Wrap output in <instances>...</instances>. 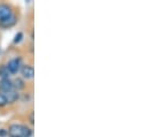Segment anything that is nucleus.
I'll use <instances>...</instances> for the list:
<instances>
[{
    "label": "nucleus",
    "mask_w": 148,
    "mask_h": 137,
    "mask_svg": "<svg viewBox=\"0 0 148 137\" xmlns=\"http://www.w3.org/2000/svg\"><path fill=\"white\" fill-rule=\"evenodd\" d=\"M8 134L12 137H30L32 131L25 126L22 125H12L9 127Z\"/></svg>",
    "instance_id": "1"
},
{
    "label": "nucleus",
    "mask_w": 148,
    "mask_h": 137,
    "mask_svg": "<svg viewBox=\"0 0 148 137\" xmlns=\"http://www.w3.org/2000/svg\"><path fill=\"white\" fill-rule=\"evenodd\" d=\"M12 10H10V7L5 5V3H1L0 5V22L8 19L9 16H12Z\"/></svg>",
    "instance_id": "2"
},
{
    "label": "nucleus",
    "mask_w": 148,
    "mask_h": 137,
    "mask_svg": "<svg viewBox=\"0 0 148 137\" xmlns=\"http://www.w3.org/2000/svg\"><path fill=\"white\" fill-rule=\"evenodd\" d=\"M20 66H21V59H13V60H10L8 62L6 68H7V70L9 73L14 74V73H16L20 69Z\"/></svg>",
    "instance_id": "3"
},
{
    "label": "nucleus",
    "mask_w": 148,
    "mask_h": 137,
    "mask_svg": "<svg viewBox=\"0 0 148 137\" xmlns=\"http://www.w3.org/2000/svg\"><path fill=\"white\" fill-rule=\"evenodd\" d=\"M13 83L8 78H2L0 81V90L5 93V92H8V91H13Z\"/></svg>",
    "instance_id": "4"
},
{
    "label": "nucleus",
    "mask_w": 148,
    "mask_h": 137,
    "mask_svg": "<svg viewBox=\"0 0 148 137\" xmlns=\"http://www.w3.org/2000/svg\"><path fill=\"white\" fill-rule=\"evenodd\" d=\"M2 95H3V97L6 98L7 104L14 103V102L17 100V98H18V93L15 92V91H8V92H5V93H2Z\"/></svg>",
    "instance_id": "5"
},
{
    "label": "nucleus",
    "mask_w": 148,
    "mask_h": 137,
    "mask_svg": "<svg viewBox=\"0 0 148 137\" xmlns=\"http://www.w3.org/2000/svg\"><path fill=\"white\" fill-rule=\"evenodd\" d=\"M22 75L24 78H32L34 75H35V69L32 68L31 66H24L22 68Z\"/></svg>",
    "instance_id": "6"
},
{
    "label": "nucleus",
    "mask_w": 148,
    "mask_h": 137,
    "mask_svg": "<svg viewBox=\"0 0 148 137\" xmlns=\"http://www.w3.org/2000/svg\"><path fill=\"white\" fill-rule=\"evenodd\" d=\"M15 22H16V17H15L14 15H12V16H9L8 19L1 21L0 24H1L2 27H12L13 24H15Z\"/></svg>",
    "instance_id": "7"
},
{
    "label": "nucleus",
    "mask_w": 148,
    "mask_h": 137,
    "mask_svg": "<svg viewBox=\"0 0 148 137\" xmlns=\"http://www.w3.org/2000/svg\"><path fill=\"white\" fill-rule=\"evenodd\" d=\"M12 83H13V88H15V89H17V90L24 88V83H23V81H22L21 78H16V80H14V82H12Z\"/></svg>",
    "instance_id": "8"
},
{
    "label": "nucleus",
    "mask_w": 148,
    "mask_h": 137,
    "mask_svg": "<svg viewBox=\"0 0 148 137\" xmlns=\"http://www.w3.org/2000/svg\"><path fill=\"white\" fill-rule=\"evenodd\" d=\"M7 73H8V70L6 67H2V68L0 69V76H2L3 78H7L6 76H7Z\"/></svg>",
    "instance_id": "9"
},
{
    "label": "nucleus",
    "mask_w": 148,
    "mask_h": 137,
    "mask_svg": "<svg viewBox=\"0 0 148 137\" xmlns=\"http://www.w3.org/2000/svg\"><path fill=\"white\" fill-rule=\"evenodd\" d=\"M6 104H7V102H6V98L3 97V95H0V107L5 106Z\"/></svg>",
    "instance_id": "10"
},
{
    "label": "nucleus",
    "mask_w": 148,
    "mask_h": 137,
    "mask_svg": "<svg viewBox=\"0 0 148 137\" xmlns=\"http://www.w3.org/2000/svg\"><path fill=\"white\" fill-rule=\"evenodd\" d=\"M22 37H23V35H22V34H21V33H20V34H18V35H16V37H15V40H14V42H15V43H17V42H20Z\"/></svg>",
    "instance_id": "11"
},
{
    "label": "nucleus",
    "mask_w": 148,
    "mask_h": 137,
    "mask_svg": "<svg viewBox=\"0 0 148 137\" xmlns=\"http://www.w3.org/2000/svg\"><path fill=\"white\" fill-rule=\"evenodd\" d=\"M30 122H31V123H34V113H31V114H30Z\"/></svg>",
    "instance_id": "12"
},
{
    "label": "nucleus",
    "mask_w": 148,
    "mask_h": 137,
    "mask_svg": "<svg viewBox=\"0 0 148 137\" xmlns=\"http://www.w3.org/2000/svg\"><path fill=\"white\" fill-rule=\"evenodd\" d=\"M6 133H7V131H3V129H1V131H0V135L2 136V135H5Z\"/></svg>",
    "instance_id": "13"
}]
</instances>
